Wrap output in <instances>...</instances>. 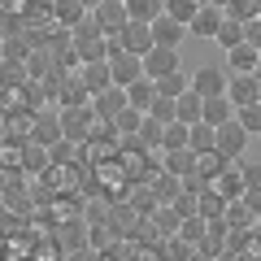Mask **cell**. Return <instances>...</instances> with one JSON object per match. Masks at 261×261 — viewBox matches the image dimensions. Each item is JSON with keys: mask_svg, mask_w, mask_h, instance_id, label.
Listing matches in <instances>:
<instances>
[{"mask_svg": "<svg viewBox=\"0 0 261 261\" xmlns=\"http://www.w3.org/2000/svg\"><path fill=\"white\" fill-rule=\"evenodd\" d=\"M226 83H231V74L218 70V65H200L192 74V92H200V96H226Z\"/></svg>", "mask_w": 261, "mask_h": 261, "instance_id": "obj_6", "label": "cell"}, {"mask_svg": "<svg viewBox=\"0 0 261 261\" xmlns=\"http://www.w3.org/2000/svg\"><path fill=\"white\" fill-rule=\"evenodd\" d=\"M226 57H231V74H257L261 70V48L257 44H235V48H226Z\"/></svg>", "mask_w": 261, "mask_h": 261, "instance_id": "obj_9", "label": "cell"}, {"mask_svg": "<svg viewBox=\"0 0 261 261\" xmlns=\"http://www.w3.org/2000/svg\"><path fill=\"white\" fill-rule=\"evenodd\" d=\"M83 5H87V9H96V5H100V0H83Z\"/></svg>", "mask_w": 261, "mask_h": 261, "instance_id": "obj_39", "label": "cell"}, {"mask_svg": "<svg viewBox=\"0 0 261 261\" xmlns=\"http://www.w3.org/2000/svg\"><path fill=\"white\" fill-rule=\"evenodd\" d=\"M126 105H130V100H126V87H118V83L92 96V109H96V118H105V122H113L122 109H126Z\"/></svg>", "mask_w": 261, "mask_h": 261, "instance_id": "obj_7", "label": "cell"}, {"mask_svg": "<svg viewBox=\"0 0 261 261\" xmlns=\"http://www.w3.org/2000/svg\"><path fill=\"white\" fill-rule=\"evenodd\" d=\"M0 83H5V87H13V92H18L22 83H31L27 61H13V57H5V61H0Z\"/></svg>", "mask_w": 261, "mask_h": 261, "instance_id": "obj_24", "label": "cell"}, {"mask_svg": "<svg viewBox=\"0 0 261 261\" xmlns=\"http://www.w3.org/2000/svg\"><path fill=\"white\" fill-rule=\"evenodd\" d=\"M109 48H126V53L148 57V48H152V22H126L118 35H109Z\"/></svg>", "mask_w": 261, "mask_h": 261, "instance_id": "obj_1", "label": "cell"}, {"mask_svg": "<svg viewBox=\"0 0 261 261\" xmlns=\"http://www.w3.org/2000/svg\"><path fill=\"white\" fill-rule=\"evenodd\" d=\"M170 148H187V122H166V140H161V152H170Z\"/></svg>", "mask_w": 261, "mask_h": 261, "instance_id": "obj_33", "label": "cell"}, {"mask_svg": "<svg viewBox=\"0 0 261 261\" xmlns=\"http://www.w3.org/2000/svg\"><path fill=\"white\" fill-rule=\"evenodd\" d=\"M200 118H205V96L187 87V92L178 96V122H187V126H192V122H200Z\"/></svg>", "mask_w": 261, "mask_h": 261, "instance_id": "obj_21", "label": "cell"}, {"mask_svg": "<svg viewBox=\"0 0 261 261\" xmlns=\"http://www.w3.org/2000/svg\"><path fill=\"white\" fill-rule=\"evenodd\" d=\"M222 18H226V13L218 9V5H200V9H196V18H192V27H187V35H196V39H218Z\"/></svg>", "mask_w": 261, "mask_h": 261, "instance_id": "obj_8", "label": "cell"}, {"mask_svg": "<svg viewBox=\"0 0 261 261\" xmlns=\"http://www.w3.org/2000/svg\"><path fill=\"white\" fill-rule=\"evenodd\" d=\"M126 13L130 22H157L166 13V0H126Z\"/></svg>", "mask_w": 261, "mask_h": 261, "instance_id": "obj_23", "label": "cell"}, {"mask_svg": "<svg viewBox=\"0 0 261 261\" xmlns=\"http://www.w3.org/2000/svg\"><path fill=\"white\" fill-rule=\"evenodd\" d=\"M87 13H92V9H87L83 0H53V22H57V27H65V31H74Z\"/></svg>", "mask_w": 261, "mask_h": 261, "instance_id": "obj_14", "label": "cell"}, {"mask_svg": "<svg viewBox=\"0 0 261 261\" xmlns=\"http://www.w3.org/2000/svg\"><path fill=\"white\" fill-rule=\"evenodd\" d=\"M226 96L235 100V109H240V105H248V100H261V79H257V74H231Z\"/></svg>", "mask_w": 261, "mask_h": 261, "instance_id": "obj_13", "label": "cell"}, {"mask_svg": "<svg viewBox=\"0 0 261 261\" xmlns=\"http://www.w3.org/2000/svg\"><path fill=\"white\" fill-rule=\"evenodd\" d=\"M192 87V79L183 74V70H174V74H166V79H157V92L161 96H170V100H178V96Z\"/></svg>", "mask_w": 261, "mask_h": 261, "instance_id": "obj_31", "label": "cell"}, {"mask_svg": "<svg viewBox=\"0 0 261 261\" xmlns=\"http://www.w3.org/2000/svg\"><path fill=\"white\" fill-rule=\"evenodd\" d=\"M148 187H152V192H157V200H161V205H174V196L183 192V178H174V174H170V170H157Z\"/></svg>", "mask_w": 261, "mask_h": 261, "instance_id": "obj_19", "label": "cell"}, {"mask_svg": "<svg viewBox=\"0 0 261 261\" xmlns=\"http://www.w3.org/2000/svg\"><path fill=\"white\" fill-rule=\"evenodd\" d=\"M109 70H113V83L118 87H130L135 79H144V57L126 53V48H109Z\"/></svg>", "mask_w": 261, "mask_h": 261, "instance_id": "obj_2", "label": "cell"}, {"mask_svg": "<svg viewBox=\"0 0 261 261\" xmlns=\"http://www.w3.org/2000/svg\"><path fill=\"white\" fill-rule=\"evenodd\" d=\"M35 140L48 144V148H53L57 140H65V130H61V109H39V113H35Z\"/></svg>", "mask_w": 261, "mask_h": 261, "instance_id": "obj_11", "label": "cell"}, {"mask_svg": "<svg viewBox=\"0 0 261 261\" xmlns=\"http://www.w3.org/2000/svg\"><path fill=\"white\" fill-rule=\"evenodd\" d=\"M130 209H135L140 218H152V214L161 209V200H157V192H152V187L135 183V192H130Z\"/></svg>", "mask_w": 261, "mask_h": 261, "instance_id": "obj_25", "label": "cell"}, {"mask_svg": "<svg viewBox=\"0 0 261 261\" xmlns=\"http://www.w3.org/2000/svg\"><path fill=\"white\" fill-rule=\"evenodd\" d=\"M244 205H248L252 218H261V187H248V192H244Z\"/></svg>", "mask_w": 261, "mask_h": 261, "instance_id": "obj_36", "label": "cell"}, {"mask_svg": "<svg viewBox=\"0 0 261 261\" xmlns=\"http://www.w3.org/2000/svg\"><path fill=\"white\" fill-rule=\"evenodd\" d=\"M200 5H205V0H166V13L174 22H183V27H192V18H196Z\"/></svg>", "mask_w": 261, "mask_h": 261, "instance_id": "obj_32", "label": "cell"}, {"mask_svg": "<svg viewBox=\"0 0 261 261\" xmlns=\"http://www.w3.org/2000/svg\"><path fill=\"white\" fill-rule=\"evenodd\" d=\"M231 118H235V100H231V96H205V118H200V122L222 126V122H231Z\"/></svg>", "mask_w": 261, "mask_h": 261, "instance_id": "obj_17", "label": "cell"}, {"mask_svg": "<svg viewBox=\"0 0 261 261\" xmlns=\"http://www.w3.org/2000/svg\"><path fill=\"white\" fill-rule=\"evenodd\" d=\"M235 122H240L248 135H261V100H248V105H240L235 109Z\"/></svg>", "mask_w": 261, "mask_h": 261, "instance_id": "obj_30", "label": "cell"}, {"mask_svg": "<svg viewBox=\"0 0 261 261\" xmlns=\"http://www.w3.org/2000/svg\"><path fill=\"white\" fill-rule=\"evenodd\" d=\"M161 161H166V170H170L174 178H192L196 166H200V152H192V148H170V152H161Z\"/></svg>", "mask_w": 261, "mask_h": 261, "instance_id": "obj_12", "label": "cell"}, {"mask_svg": "<svg viewBox=\"0 0 261 261\" xmlns=\"http://www.w3.org/2000/svg\"><path fill=\"white\" fill-rule=\"evenodd\" d=\"M187 148H192V152H214L218 148V126H209V122H192V126H187Z\"/></svg>", "mask_w": 261, "mask_h": 261, "instance_id": "obj_16", "label": "cell"}, {"mask_svg": "<svg viewBox=\"0 0 261 261\" xmlns=\"http://www.w3.org/2000/svg\"><path fill=\"white\" fill-rule=\"evenodd\" d=\"M174 70H183V57H178V48L152 44L148 57H144V74H148V79H166V74H174Z\"/></svg>", "mask_w": 261, "mask_h": 261, "instance_id": "obj_3", "label": "cell"}, {"mask_svg": "<svg viewBox=\"0 0 261 261\" xmlns=\"http://www.w3.org/2000/svg\"><path fill=\"white\" fill-rule=\"evenodd\" d=\"M0 161H5V144H0Z\"/></svg>", "mask_w": 261, "mask_h": 261, "instance_id": "obj_41", "label": "cell"}, {"mask_svg": "<svg viewBox=\"0 0 261 261\" xmlns=\"http://www.w3.org/2000/svg\"><path fill=\"white\" fill-rule=\"evenodd\" d=\"M79 83L87 87V92H105V87H113V70H109V61H87V65H79Z\"/></svg>", "mask_w": 261, "mask_h": 261, "instance_id": "obj_10", "label": "cell"}, {"mask_svg": "<svg viewBox=\"0 0 261 261\" xmlns=\"http://www.w3.org/2000/svg\"><path fill=\"white\" fill-rule=\"evenodd\" d=\"M92 18H96V27H100L105 35H118V31L130 22V13H126V0H100V5L92 9Z\"/></svg>", "mask_w": 261, "mask_h": 261, "instance_id": "obj_4", "label": "cell"}, {"mask_svg": "<svg viewBox=\"0 0 261 261\" xmlns=\"http://www.w3.org/2000/svg\"><path fill=\"white\" fill-rule=\"evenodd\" d=\"M5 187H9V170L0 166V192H5Z\"/></svg>", "mask_w": 261, "mask_h": 261, "instance_id": "obj_37", "label": "cell"}, {"mask_svg": "<svg viewBox=\"0 0 261 261\" xmlns=\"http://www.w3.org/2000/svg\"><path fill=\"white\" fill-rule=\"evenodd\" d=\"M148 113H152L157 122H174V118H178V100H170V96H161V92H157V100H152V109H148Z\"/></svg>", "mask_w": 261, "mask_h": 261, "instance_id": "obj_34", "label": "cell"}, {"mask_svg": "<svg viewBox=\"0 0 261 261\" xmlns=\"http://www.w3.org/2000/svg\"><path fill=\"white\" fill-rule=\"evenodd\" d=\"M226 205H231V200H226L218 187H205V192H200V218H209V222L226 218Z\"/></svg>", "mask_w": 261, "mask_h": 261, "instance_id": "obj_22", "label": "cell"}, {"mask_svg": "<svg viewBox=\"0 0 261 261\" xmlns=\"http://www.w3.org/2000/svg\"><path fill=\"white\" fill-rule=\"evenodd\" d=\"M248 140H252V135H248V130H244L235 118L218 126V152H222V157H231V161L244 157V144H248Z\"/></svg>", "mask_w": 261, "mask_h": 261, "instance_id": "obj_5", "label": "cell"}, {"mask_svg": "<svg viewBox=\"0 0 261 261\" xmlns=\"http://www.w3.org/2000/svg\"><path fill=\"white\" fill-rule=\"evenodd\" d=\"M140 140H144V148H152V152H161V140H166V122H157L152 113H144V126H140Z\"/></svg>", "mask_w": 261, "mask_h": 261, "instance_id": "obj_28", "label": "cell"}, {"mask_svg": "<svg viewBox=\"0 0 261 261\" xmlns=\"http://www.w3.org/2000/svg\"><path fill=\"white\" fill-rule=\"evenodd\" d=\"M240 174L244 187H261V161H240Z\"/></svg>", "mask_w": 261, "mask_h": 261, "instance_id": "obj_35", "label": "cell"}, {"mask_svg": "<svg viewBox=\"0 0 261 261\" xmlns=\"http://www.w3.org/2000/svg\"><path fill=\"white\" fill-rule=\"evenodd\" d=\"M214 187H218V192L226 196V200H240V196L248 192V187H244V174H240V166H226L222 174L214 178Z\"/></svg>", "mask_w": 261, "mask_h": 261, "instance_id": "obj_20", "label": "cell"}, {"mask_svg": "<svg viewBox=\"0 0 261 261\" xmlns=\"http://www.w3.org/2000/svg\"><path fill=\"white\" fill-rule=\"evenodd\" d=\"M140 126H144V109H135V105H126V109L113 118V130H118V135H140Z\"/></svg>", "mask_w": 261, "mask_h": 261, "instance_id": "obj_29", "label": "cell"}, {"mask_svg": "<svg viewBox=\"0 0 261 261\" xmlns=\"http://www.w3.org/2000/svg\"><path fill=\"white\" fill-rule=\"evenodd\" d=\"M183 35H187V27H183V22H174V18H170V13H161V18L152 22V44L178 48V44H183Z\"/></svg>", "mask_w": 261, "mask_h": 261, "instance_id": "obj_15", "label": "cell"}, {"mask_svg": "<svg viewBox=\"0 0 261 261\" xmlns=\"http://www.w3.org/2000/svg\"><path fill=\"white\" fill-rule=\"evenodd\" d=\"M248 39V22H235V18H222V27H218V44L222 48H235Z\"/></svg>", "mask_w": 261, "mask_h": 261, "instance_id": "obj_27", "label": "cell"}, {"mask_svg": "<svg viewBox=\"0 0 261 261\" xmlns=\"http://www.w3.org/2000/svg\"><path fill=\"white\" fill-rule=\"evenodd\" d=\"M126 100L135 105V109H144V113H148V109H152V100H157V79H148V74H144V79H135V83L126 87Z\"/></svg>", "mask_w": 261, "mask_h": 261, "instance_id": "obj_18", "label": "cell"}, {"mask_svg": "<svg viewBox=\"0 0 261 261\" xmlns=\"http://www.w3.org/2000/svg\"><path fill=\"white\" fill-rule=\"evenodd\" d=\"M205 5H218V9H226V5H231V0H205Z\"/></svg>", "mask_w": 261, "mask_h": 261, "instance_id": "obj_38", "label": "cell"}, {"mask_svg": "<svg viewBox=\"0 0 261 261\" xmlns=\"http://www.w3.org/2000/svg\"><path fill=\"white\" fill-rule=\"evenodd\" d=\"M0 44H5V27H0Z\"/></svg>", "mask_w": 261, "mask_h": 261, "instance_id": "obj_40", "label": "cell"}, {"mask_svg": "<svg viewBox=\"0 0 261 261\" xmlns=\"http://www.w3.org/2000/svg\"><path fill=\"white\" fill-rule=\"evenodd\" d=\"M178 240L183 244H205L209 240V218H183V226H178Z\"/></svg>", "mask_w": 261, "mask_h": 261, "instance_id": "obj_26", "label": "cell"}]
</instances>
